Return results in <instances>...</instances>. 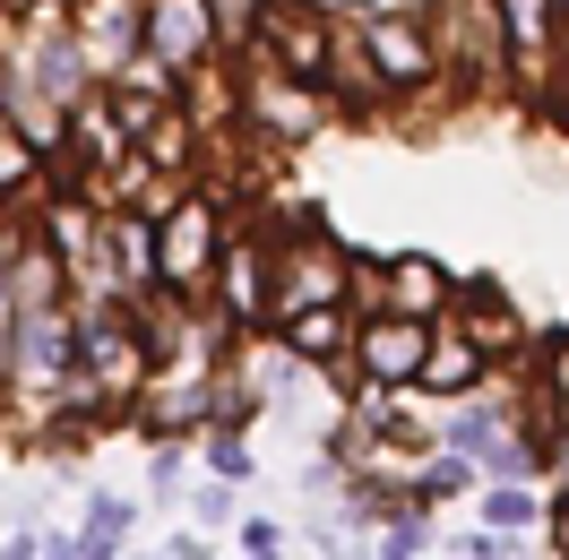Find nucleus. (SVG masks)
<instances>
[{"mask_svg": "<svg viewBox=\"0 0 569 560\" xmlns=\"http://www.w3.org/2000/svg\"><path fill=\"white\" fill-rule=\"evenodd\" d=\"M250 70V104H242V139H268V147H302L320 139L328 121H337V96H328L320 78H293L277 61H242Z\"/></svg>", "mask_w": 569, "mask_h": 560, "instance_id": "2", "label": "nucleus"}, {"mask_svg": "<svg viewBox=\"0 0 569 560\" xmlns=\"http://www.w3.org/2000/svg\"><path fill=\"white\" fill-rule=\"evenodd\" d=\"M147 52L173 61V70H199L224 52L216 36V0H147Z\"/></svg>", "mask_w": 569, "mask_h": 560, "instance_id": "8", "label": "nucleus"}, {"mask_svg": "<svg viewBox=\"0 0 569 560\" xmlns=\"http://www.w3.org/2000/svg\"><path fill=\"white\" fill-rule=\"evenodd\" d=\"M355 302H311V311H284L268 337H277V353H293L302 371H328V362H346L355 353Z\"/></svg>", "mask_w": 569, "mask_h": 560, "instance_id": "9", "label": "nucleus"}, {"mask_svg": "<svg viewBox=\"0 0 569 560\" xmlns=\"http://www.w3.org/2000/svg\"><path fill=\"white\" fill-rule=\"evenodd\" d=\"M70 36L87 43L96 78H112L121 61L147 52V0H70Z\"/></svg>", "mask_w": 569, "mask_h": 560, "instance_id": "7", "label": "nucleus"}, {"mask_svg": "<svg viewBox=\"0 0 569 560\" xmlns=\"http://www.w3.org/2000/svg\"><path fill=\"white\" fill-rule=\"evenodd\" d=\"M199 457H208V474H224V483H250V431L208 422V431H199Z\"/></svg>", "mask_w": 569, "mask_h": 560, "instance_id": "17", "label": "nucleus"}, {"mask_svg": "<svg viewBox=\"0 0 569 560\" xmlns=\"http://www.w3.org/2000/svg\"><path fill=\"white\" fill-rule=\"evenodd\" d=\"M423 560H431V552H423Z\"/></svg>", "mask_w": 569, "mask_h": 560, "instance_id": "29", "label": "nucleus"}, {"mask_svg": "<svg viewBox=\"0 0 569 560\" xmlns=\"http://www.w3.org/2000/svg\"><path fill=\"white\" fill-rule=\"evenodd\" d=\"M0 190H9L18 208H36V199H43V139L9 104H0Z\"/></svg>", "mask_w": 569, "mask_h": 560, "instance_id": "14", "label": "nucleus"}, {"mask_svg": "<svg viewBox=\"0 0 569 560\" xmlns=\"http://www.w3.org/2000/svg\"><path fill=\"white\" fill-rule=\"evenodd\" d=\"M483 380H492V353L475 346L458 319H440V328H431V353H423V380H415V397H431V406H458V397H475Z\"/></svg>", "mask_w": 569, "mask_h": 560, "instance_id": "10", "label": "nucleus"}, {"mask_svg": "<svg viewBox=\"0 0 569 560\" xmlns=\"http://www.w3.org/2000/svg\"><path fill=\"white\" fill-rule=\"evenodd\" d=\"M500 36H509V87L535 96L569 52V0H500Z\"/></svg>", "mask_w": 569, "mask_h": 560, "instance_id": "6", "label": "nucleus"}, {"mask_svg": "<svg viewBox=\"0 0 569 560\" xmlns=\"http://www.w3.org/2000/svg\"><path fill=\"white\" fill-rule=\"evenodd\" d=\"M147 500H181V440H147Z\"/></svg>", "mask_w": 569, "mask_h": 560, "instance_id": "20", "label": "nucleus"}, {"mask_svg": "<svg viewBox=\"0 0 569 560\" xmlns=\"http://www.w3.org/2000/svg\"><path fill=\"white\" fill-rule=\"evenodd\" d=\"M423 552H440L431 543V509L423 500H397V518L371 534V560H423Z\"/></svg>", "mask_w": 569, "mask_h": 560, "instance_id": "16", "label": "nucleus"}, {"mask_svg": "<svg viewBox=\"0 0 569 560\" xmlns=\"http://www.w3.org/2000/svg\"><path fill=\"white\" fill-rule=\"evenodd\" d=\"M121 560H173V552H121Z\"/></svg>", "mask_w": 569, "mask_h": 560, "instance_id": "26", "label": "nucleus"}, {"mask_svg": "<svg viewBox=\"0 0 569 560\" xmlns=\"http://www.w3.org/2000/svg\"><path fill=\"white\" fill-rule=\"evenodd\" d=\"M130 534H139V500L130 491H87V509H78V560H121Z\"/></svg>", "mask_w": 569, "mask_h": 560, "instance_id": "12", "label": "nucleus"}, {"mask_svg": "<svg viewBox=\"0 0 569 560\" xmlns=\"http://www.w3.org/2000/svg\"><path fill=\"white\" fill-rule=\"evenodd\" d=\"M233 534H242V552H284V526L277 518H242Z\"/></svg>", "mask_w": 569, "mask_h": 560, "instance_id": "22", "label": "nucleus"}, {"mask_svg": "<svg viewBox=\"0 0 569 560\" xmlns=\"http://www.w3.org/2000/svg\"><path fill=\"white\" fill-rule=\"evenodd\" d=\"M449 552H458V560H535L527 534H492V526H483V534H466V543H449Z\"/></svg>", "mask_w": 569, "mask_h": 560, "instance_id": "21", "label": "nucleus"}, {"mask_svg": "<svg viewBox=\"0 0 569 560\" xmlns=\"http://www.w3.org/2000/svg\"><path fill=\"white\" fill-rule=\"evenodd\" d=\"M242 560H284V552H242Z\"/></svg>", "mask_w": 569, "mask_h": 560, "instance_id": "27", "label": "nucleus"}, {"mask_svg": "<svg viewBox=\"0 0 569 560\" xmlns=\"http://www.w3.org/2000/svg\"><path fill=\"white\" fill-rule=\"evenodd\" d=\"M164 552H173V560H216V543H208V526H190V534H173Z\"/></svg>", "mask_w": 569, "mask_h": 560, "instance_id": "25", "label": "nucleus"}, {"mask_svg": "<svg viewBox=\"0 0 569 560\" xmlns=\"http://www.w3.org/2000/svg\"><path fill=\"white\" fill-rule=\"evenodd\" d=\"M268 9H277V0H216V36H224V52H250V36H259Z\"/></svg>", "mask_w": 569, "mask_h": 560, "instance_id": "19", "label": "nucleus"}, {"mask_svg": "<svg viewBox=\"0 0 569 560\" xmlns=\"http://www.w3.org/2000/svg\"><path fill=\"white\" fill-rule=\"evenodd\" d=\"M208 302L233 319L242 337H268V328H277V242L233 224V233H224V259H216V293Z\"/></svg>", "mask_w": 569, "mask_h": 560, "instance_id": "3", "label": "nucleus"}, {"mask_svg": "<svg viewBox=\"0 0 569 560\" xmlns=\"http://www.w3.org/2000/svg\"><path fill=\"white\" fill-rule=\"evenodd\" d=\"M190 518L208 526V534H224V526H242V500H233V483H224V474H208V483L190 491Z\"/></svg>", "mask_w": 569, "mask_h": 560, "instance_id": "18", "label": "nucleus"}, {"mask_svg": "<svg viewBox=\"0 0 569 560\" xmlns=\"http://www.w3.org/2000/svg\"><path fill=\"white\" fill-rule=\"evenodd\" d=\"M475 491H483V466L449 440L431 457H415V474H406V500H423V509H449V500H475Z\"/></svg>", "mask_w": 569, "mask_h": 560, "instance_id": "13", "label": "nucleus"}, {"mask_svg": "<svg viewBox=\"0 0 569 560\" xmlns=\"http://www.w3.org/2000/svg\"><path fill=\"white\" fill-rule=\"evenodd\" d=\"M543 534H552V552L569 560V483L552 491V509H543Z\"/></svg>", "mask_w": 569, "mask_h": 560, "instance_id": "23", "label": "nucleus"}, {"mask_svg": "<svg viewBox=\"0 0 569 560\" xmlns=\"http://www.w3.org/2000/svg\"><path fill=\"white\" fill-rule=\"evenodd\" d=\"M449 319H458L475 346L492 353V362H518V353L535 346L527 328H518V311H509V293H500L492 277H458V302H449Z\"/></svg>", "mask_w": 569, "mask_h": 560, "instance_id": "11", "label": "nucleus"}, {"mask_svg": "<svg viewBox=\"0 0 569 560\" xmlns=\"http://www.w3.org/2000/svg\"><path fill=\"white\" fill-rule=\"evenodd\" d=\"M431 328H440V319L362 311V319H355V371H362L371 388H415V380H423V353H431Z\"/></svg>", "mask_w": 569, "mask_h": 560, "instance_id": "5", "label": "nucleus"}, {"mask_svg": "<svg viewBox=\"0 0 569 560\" xmlns=\"http://www.w3.org/2000/svg\"><path fill=\"white\" fill-rule=\"evenodd\" d=\"M475 509H483V526H492V534H535L552 500H543L535 483H483V491H475Z\"/></svg>", "mask_w": 569, "mask_h": 560, "instance_id": "15", "label": "nucleus"}, {"mask_svg": "<svg viewBox=\"0 0 569 560\" xmlns=\"http://www.w3.org/2000/svg\"><path fill=\"white\" fill-rule=\"evenodd\" d=\"M561 70H569V52H561Z\"/></svg>", "mask_w": 569, "mask_h": 560, "instance_id": "28", "label": "nucleus"}, {"mask_svg": "<svg viewBox=\"0 0 569 560\" xmlns=\"http://www.w3.org/2000/svg\"><path fill=\"white\" fill-rule=\"evenodd\" d=\"M0 560H43V534H36V526H18V534H0Z\"/></svg>", "mask_w": 569, "mask_h": 560, "instance_id": "24", "label": "nucleus"}, {"mask_svg": "<svg viewBox=\"0 0 569 560\" xmlns=\"http://www.w3.org/2000/svg\"><path fill=\"white\" fill-rule=\"evenodd\" d=\"M362 52H371V70L389 78L397 112L415 104H449V52H440V36H431L423 9H389V18H355Z\"/></svg>", "mask_w": 569, "mask_h": 560, "instance_id": "1", "label": "nucleus"}, {"mask_svg": "<svg viewBox=\"0 0 569 560\" xmlns=\"http://www.w3.org/2000/svg\"><path fill=\"white\" fill-rule=\"evenodd\" d=\"M337 43H346V18H328V9H302V0H277V9L259 18V36H250L242 61H277V70L320 78V87H328V61H337Z\"/></svg>", "mask_w": 569, "mask_h": 560, "instance_id": "4", "label": "nucleus"}]
</instances>
